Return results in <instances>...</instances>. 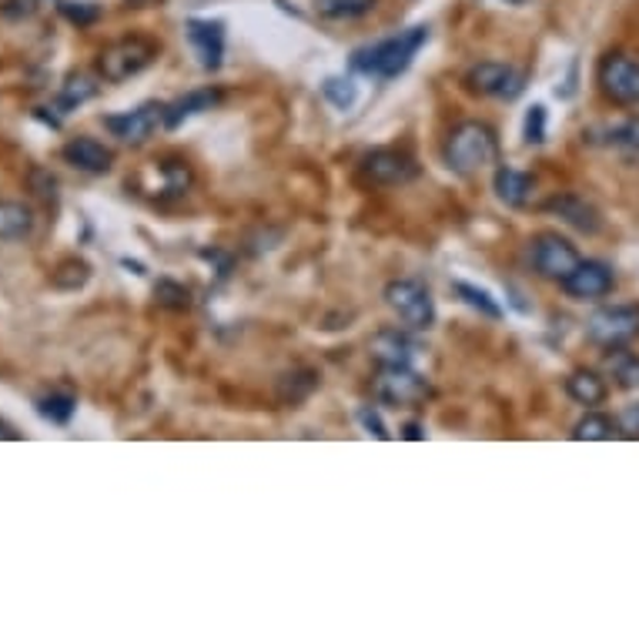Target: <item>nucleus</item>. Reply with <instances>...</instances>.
Wrapping results in <instances>:
<instances>
[{"instance_id":"nucleus-2","label":"nucleus","mask_w":639,"mask_h":639,"mask_svg":"<svg viewBox=\"0 0 639 639\" xmlns=\"http://www.w3.org/2000/svg\"><path fill=\"white\" fill-rule=\"evenodd\" d=\"M499 161V138L482 121H463L445 141V164L456 174H476Z\"/></svg>"},{"instance_id":"nucleus-35","label":"nucleus","mask_w":639,"mask_h":639,"mask_svg":"<svg viewBox=\"0 0 639 639\" xmlns=\"http://www.w3.org/2000/svg\"><path fill=\"white\" fill-rule=\"evenodd\" d=\"M358 422H362V429H365L368 435H375V438H389V429H386V422L378 419L375 409H362V412H358Z\"/></svg>"},{"instance_id":"nucleus-24","label":"nucleus","mask_w":639,"mask_h":639,"mask_svg":"<svg viewBox=\"0 0 639 639\" xmlns=\"http://www.w3.org/2000/svg\"><path fill=\"white\" fill-rule=\"evenodd\" d=\"M94 91H98V84H94L88 75H75V78H68V84H64V88H60V94H57V107H60V114H68V111L81 107L84 101H91V98H94Z\"/></svg>"},{"instance_id":"nucleus-19","label":"nucleus","mask_w":639,"mask_h":639,"mask_svg":"<svg viewBox=\"0 0 639 639\" xmlns=\"http://www.w3.org/2000/svg\"><path fill=\"white\" fill-rule=\"evenodd\" d=\"M606 381L593 368H577L566 378V396L577 406H603L606 402Z\"/></svg>"},{"instance_id":"nucleus-6","label":"nucleus","mask_w":639,"mask_h":639,"mask_svg":"<svg viewBox=\"0 0 639 639\" xmlns=\"http://www.w3.org/2000/svg\"><path fill=\"white\" fill-rule=\"evenodd\" d=\"M586 332L603 349H623L632 339H639V308L636 305H609V308H600V311H593Z\"/></svg>"},{"instance_id":"nucleus-36","label":"nucleus","mask_w":639,"mask_h":639,"mask_svg":"<svg viewBox=\"0 0 639 639\" xmlns=\"http://www.w3.org/2000/svg\"><path fill=\"white\" fill-rule=\"evenodd\" d=\"M616 432H623L626 438H639V406L623 412V419L616 422Z\"/></svg>"},{"instance_id":"nucleus-7","label":"nucleus","mask_w":639,"mask_h":639,"mask_svg":"<svg viewBox=\"0 0 639 639\" xmlns=\"http://www.w3.org/2000/svg\"><path fill=\"white\" fill-rule=\"evenodd\" d=\"M466 88L479 98L516 101L526 91V75L509 68V64H499V60H482L466 75Z\"/></svg>"},{"instance_id":"nucleus-18","label":"nucleus","mask_w":639,"mask_h":639,"mask_svg":"<svg viewBox=\"0 0 639 639\" xmlns=\"http://www.w3.org/2000/svg\"><path fill=\"white\" fill-rule=\"evenodd\" d=\"M215 104H221V94L215 88H205V91H191L184 98H178L174 104H164V127H178L184 124L187 117H195V114H205L212 111Z\"/></svg>"},{"instance_id":"nucleus-32","label":"nucleus","mask_w":639,"mask_h":639,"mask_svg":"<svg viewBox=\"0 0 639 639\" xmlns=\"http://www.w3.org/2000/svg\"><path fill=\"white\" fill-rule=\"evenodd\" d=\"M322 94H326L339 111H349V107L355 104V98H358V88H355L349 78H329V81L322 84Z\"/></svg>"},{"instance_id":"nucleus-20","label":"nucleus","mask_w":639,"mask_h":639,"mask_svg":"<svg viewBox=\"0 0 639 639\" xmlns=\"http://www.w3.org/2000/svg\"><path fill=\"white\" fill-rule=\"evenodd\" d=\"M34 231V212L24 202H0V241H24Z\"/></svg>"},{"instance_id":"nucleus-29","label":"nucleus","mask_w":639,"mask_h":639,"mask_svg":"<svg viewBox=\"0 0 639 639\" xmlns=\"http://www.w3.org/2000/svg\"><path fill=\"white\" fill-rule=\"evenodd\" d=\"M155 301L161 308H168V311H184V308H191V292L181 282H174V278H158Z\"/></svg>"},{"instance_id":"nucleus-26","label":"nucleus","mask_w":639,"mask_h":639,"mask_svg":"<svg viewBox=\"0 0 639 639\" xmlns=\"http://www.w3.org/2000/svg\"><path fill=\"white\" fill-rule=\"evenodd\" d=\"M616 435V422L603 412H586L577 425H572V438L580 442H603Z\"/></svg>"},{"instance_id":"nucleus-33","label":"nucleus","mask_w":639,"mask_h":639,"mask_svg":"<svg viewBox=\"0 0 639 639\" xmlns=\"http://www.w3.org/2000/svg\"><path fill=\"white\" fill-rule=\"evenodd\" d=\"M523 138H526V145H543V141H546V107H543V104H533V107H529Z\"/></svg>"},{"instance_id":"nucleus-34","label":"nucleus","mask_w":639,"mask_h":639,"mask_svg":"<svg viewBox=\"0 0 639 639\" xmlns=\"http://www.w3.org/2000/svg\"><path fill=\"white\" fill-rule=\"evenodd\" d=\"M161 174H164V191H168V195H181V191H187V184H191V171L184 164L168 161L161 168Z\"/></svg>"},{"instance_id":"nucleus-5","label":"nucleus","mask_w":639,"mask_h":639,"mask_svg":"<svg viewBox=\"0 0 639 639\" xmlns=\"http://www.w3.org/2000/svg\"><path fill=\"white\" fill-rule=\"evenodd\" d=\"M386 301L389 308L402 318V322L415 332H425L435 326V301L429 288L415 278H396L386 285Z\"/></svg>"},{"instance_id":"nucleus-27","label":"nucleus","mask_w":639,"mask_h":639,"mask_svg":"<svg viewBox=\"0 0 639 639\" xmlns=\"http://www.w3.org/2000/svg\"><path fill=\"white\" fill-rule=\"evenodd\" d=\"M453 292L472 308V311H479L482 318H492V322H495V318H502V308H499V301L486 292V288H479V285H469V282H456L453 285Z\"/></svg>"},{"instance_id":"nucleus-31","label":"nucleus","mask_w":639,"mask_h":639,"mask_svg":"<svg viewBox=\"0 0 639 639\" xmlns=\"http://www.w3.org/2000/svg\"><path fill=\"white\" fill-rule=\"evenodd\" d=\"M57 11L64 21H71L75 27H91L101 18L98 4H84V0H57Z\"/></svg>"},{"instance_id":"nucleus-37","label":"nucleus","mask_w":639,"mask_h":639,"mask_svg":"<svg viewBox=\"0 0 639 639\" xmlns=\"http://www.w3.org/2000/svg\"><path fill=\"white\" fill-rule=\"evenodd\" d=\"M0 438H4V442H18V438H21V432H18L14 425H8L4 419H0Z\"/></svg>"},{"instance_id":"nucleus-3","label":"nucleus","mask_w":639,"mask_h":639,"mask_svg":"<svg viewBox=\"0 0 639 639\" xmlns=\"http://www.w3.org/2000/svg\"><path fill=\"white\" fill-rule=\"evenodd\" d=\"M158 57V44L148 41V37H124V41H114L111 47H104L98 54V75L107 81V84H121L127 78L141 75L145 68H151Z\"/></svg>"},{"instance_id":"nucleus-9","label":"nucleus","mask_w":639,"mask_h":639,"mask_svg":"<svg viewBox=\"0 0 639 639\" xmlns=\"http://www.w3.org/2000/svg\"><path fill=\"white\" fill-rule=\"evenodd\" d=\"M362 178L368 184H375V187H396V184L415 181L419 178V164L406 151L378 148V151H372V155L362 158Z\"/></svg>"},{"instance_id":"nucleus-11","label":"nucleus","mask_w":639,"mask_h":639,"mask_svg":"<svg viewBox=\"0 0 639 639\" xmlns=\"http://www.w3.org/2000/svg\"><path fill=\"white\" fill-rule=\"evenodd\" d=\"M104 127L124 145H141L148 141L158 127H164V104H141L135 111H124V114H107L104 117Z\"/></svg>"},{"instance_id":"nucleus-14","label":"nucleus","mask_w":639,"mask_h":639,"mask_svg":"<svg viewBox=\"0 0 639 639\" xmlns=\"http://www.w3.org/2000/svg\"><path fill=\"white\" fill-rule=\"evenodd\" d=\"M546 212L556 215L562 225L583 231V235H596V231L603 228L600 212H596L586 198H580V195H556V198L546 202Z\"/></svg>"},{"instance_id":"nucleus-25","label":"nucleus","mask_w":639,"mask_h":639,"mask_svg":"<svg viewBox=\"0 0 639 639\" xmlns=\"http://www.w3.org/2000/svg\"><path fill=\"white\" fill-rule=\"evenodd\" d=\"M375 8V0H315V11L329 21H352Z\"/></svg>"},{"instance_id":"nucleus-4","label":"nucleus","mask_w":639,"mask_h":639,"mask_svg":"<svg viewBox=\"0 0 639 639\" xmlns=\"http://www.w3.org/2000/svg\"><path fill=\"white\" fill-rule=\"evenodd\" d=\"M432 396L429 378L419 375L412 365H381L375 378V399L392 409H419Z\"/></svg>"},{"instance_id":"nucleus-1","label":"nucleus","mask_w":639,"mask_h":639,"mask_svg":"<svg viewBox=\"0 0 639 639\" xmlns=\"http://www.w3.org/2000/svg\"><path fill=\"white\" fill-rule=\"evenodd\" d=\"M429 41V27L419 24V27H409V31H399L386 41L378 44H368V47H358L352 54V68L358 75H368V78H381V81H392L399 78L402 71H409V64L415 60V54L425 47Z\"/></svg>"},{"instance_id":"nucleus-23","label":"nucleus","mask_w":639,"mask_h":639,"mask_svg":"<svg viewBox=\"0 0 639 639\" xmlns=\"http://www.w3.org/2000/svg\"><path fill=\"white\" fill-rule=\"evenodd\" d=\"M91 282V265L84 259H64L54 272H50V285L57 292H81Z\"/></svg>"},{"instance_id":"nucleus-16","label":"nucleus","mask_w":639,"mask_h":639,"mask_svg":"<svg viewBox=\"0 0 639 639\" xmlns=\"http://www.w3.org/2000/svg\"><path fill=\"white\" fill-rule=\"evenodd\" d=\"M60 155L68 164H75L78 171H88V174H104L114 164V151L104 148L101 141H94V138H75V141L64 145Z\"/></svg>"},{"instance_id":"nucleus-13","label":"nucleus","mask_w":639,"mask_h":639,"mask_svg":"<svg viewBox=\"0 0 639 639\" xmlns=\"http://www.w3.org/2000/svg\"><path fill=\"white\" fill-rule=\"evenodd\" d=\"M187 41L198 54V64L205 71H218L221 60H225V24L221 21H202V18H191L184 24Z\"/></svg>"},{"instance_id":"nucleus-38","label":"nucleus","mask_w":639,"mask_h":639,"mask_svg":"<svg viewBox=\"0 0 639 639\" xmlns=\"http://www.w3.org/2000/svg\"><path fill=\"white\" fill-rule=\"evenodd\" d=\"M402 435H406V438H412V442H419V438H425V429H422L419 422H409Z\"/></svg>"},{"instance_id":"nucleus-10","label":"nucleus","mask_w":639,"mask_h":639,"mask_svg":"<svg viewBox=\"0 0 639 639\" xmlns=\"http://www.w3.org/2000/svg\"><path fill=\"white\" fill-rule=\"evenodd\" d=\"M580 262H583L580 251L572 248L562 235H556V231H546V235H539L533 241V269H536L539 278L562 282Z\"/></svg>"},{"instance_id":"nucleus-12","label":"nucleus","mask_w":639,"mask_h":639,"mask_svg":"<svg viewBox=\"0 0 639 639\" xmlns=\"http://www.w3.org/2000/svg\"><path fill=\"white\" fill-rule=\"evenodd\" d=\"M562 292L569 298H577V301H593V298H603L613 292L616 285V275L606 262H580L577 269H572L562 282Z\"/></svg>"},{"instance_id":"nucleus-30","label":"nucleus","mask_w":639,"mask_h":639,"mask_svg":"<svg viewBox=\"0 0 639 639\" xmlns=\"http://www.w3.org/2000/svg\"><path fill=\"white\" fill-rule=\"evenodd\" d=\"M606 145L616 148V151L636 155L639 151V114L636 117H626L616 127H609V132H606Z\"/></svg>"},{"instance_id":"nucleus-21","label":"nucleus","mask_w":639,"mask_h":639,"mask_svg":"<svg viewBox=\"0 0 639 639\" xmlns=\"http://www.w3.org/2000/svg\"><path fill=\"white\" fill-rule=\"evenodd\" d=\"M315 389H318V372H311V368L285 372V375L278 378V399H282L285 406L305 402Z\"/></svg>"},{"instance_id":"nucleus-15","label":"nucleus","mask_w":639,"mask_h":639,"mask_svg":"<svg viewBox=\"0 0 639 639\" xmlns=\"http://www.w3.org/2000/svg\"><path fill=\"white\" fill-rule=\"evenodd\" d=\"M368 349L378 365H412V358L419 355V342L402 329H381L368 342Z\"/></svg>"},{"instance_id":"nucleus-22","label":"nucleus","mask_w":639,"mask_h":639,"mask_svg":"<svg viewBox=\"0 0 639 639\" xmlns=\"http://www.w3.org/2000/svg\"><path fill=\"white\" fill-rule=\"evenodd\" d=\"M37 415L50 425H68L78 412V399L71 392H47L34 402Z\"/></svg>"},{"instance_id":"nucleus-17","label":"nucleus","mask_w":639,"mask_h":639,"mask_svg":"<svg viewBox=\"0 0 639 639\" xmlns=\"http://www.w3.org/2000/svg\"><path fill=\"white\" fill-rule=\"evenodd\" d=\"M492 187H495V198L505 205V208H523V205H529V198H533V187H536V181L526 174V171H516V168H499L495 171V178H492Z\"/></svg>"},{"instance_id":"nucleus-39","label":"nucleus","mask_w":639,"mask_h":639,"mask_svg":"<svg viewBox=\"0 0 639 639\" xmlns=\"http://www.w3.org/2000/svg\"><path fill=\"white\" fill-rule=\"evenodd\" d=\"M499 4H509V8H526V4H533V0H499Z\"/></svg>"},{"instance_id":"nucleus-8","label":"nucleus","mask_w":639,"mask_h":639,"mask_svg":"<svg viewBox=\"0 0 639 639\" xmlns=\"http://www.w3.org/2000/svg\"><path fill=\"white\" fill-rule=\"evenodd\" d=\"M600 91L619 107L639 104V60L626 54H606L600 64Z\"/></svg>"},{"instance_id":"nucleus-28","label":"nucleus","mask_w":639,"mask_h":639,"mask_svg":"<svg viewBox=\"0 0 639 639\" xmlns=\"http://www.w3.org/2000/svg\"><path fill=\"white\" fill-rule=\"evenodd\" d=\"M609 372H613V378H616V386H623V389H639V355H632V352H623V349H613V355H609Z\"/></svg>"}]
</instances>
